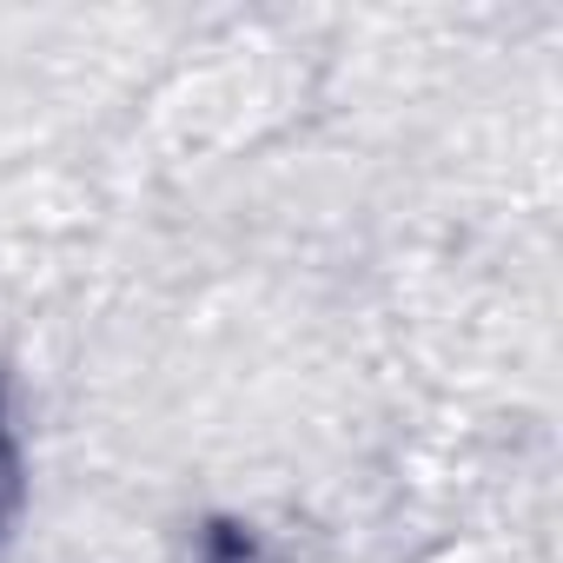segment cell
I'll return each instance as SVG.
<instances>
[{
	"label": "cell",
	"instance_id": "1",
	"mask_svg": "<svg viewBox=\"0 0 563 563\" xmlns=\"http://www.w3.org/2000/svg\"><path fill=\"white\" fill-rule=\"evenodd\" d=\"M21 504V457H14V438H8V418H0V530H8Z\"/></svg>",
	"mask_w": 563,
	"mask_h": 563
},
{
	"label": "cell",
	"instance_id": "2",
	"mask_svg": "<svg viewBox=\"0 0 563 563\" xmlns=\"http://www.w3.org/2000/svg\"><path fill=\"white\" fill-rule=\"evenodd\" d=\"M206 563H258V556H252V537H245V530L219 523V530H212V543H206Z\"/></svg>",
	"mask_w": 563,
	"mask_h": 563
}]
</instances>
